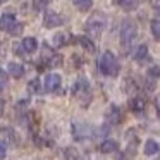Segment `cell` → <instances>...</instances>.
Wrapping results in <instances>:
<instances>
[{
	"instance_id": "f546056e",
	"label": "cell",
	"mask_w": 160,
	"mask_h": 160,
	"mask_svg": "<svg viewBox=\"0 0 160 160\" xmlns=\"http://www.w3.org/2000/svg\"><path fill=\"white\" fill-rule=\"evenodd\" d=\"M0 5H2V2H0Z\"/></svg>"
},
{
	"instance_id": "5bb4252c",
	"label": "cell",
	"mask_w": 160,
	"mask_h": 160,
	"mask_svg": "<svg viewBox=\"0 0 160 160\" xmlns=\"http://www.w3.org/2000/svg\"><path fill=\"white\" fill-rule=\"evenodd\" d=\"M117 148H119V143L114 141V139H105L100 145L102 153H114V152H117Z\"/></svg>"
},
{
	"instance_id": "ac0fdd59",
	"label": "cell",
	"mask_w": 160,
	"mask_h": 160,
	"mask_svg": "<svg viewBox=\"0 0 160 160\" xmlns=\"http://www.w3.org/2000/svg\"><path fill=\"white\" fill-rule=\"evenodd\" d=\"M72 5L76 9H79V11H90L91 7H93V2H91V0H74L72 2Z\"/></svg>"
},
{
	"instance_id": "30bf717a",
	"label": "cell",
	"mask_w": 160,
	"mask_h": 160,
	"mask_svg": "<svg viewBox=\"0 0 160 160\" xmlns=\"http://www.w3.org/2000/svg\"><path fill=\"white\" fill-rule=\"evenodd\" d=\"M7 72L11 74L12 78H22L24 76V72H26V69H24V66L22 64H18V62H9L7 64Z\"/></svg>"
},
{
	"instance_id": "8992f818",
	"label": "cell",
	"mask_w": 160,
	"mask_h": 160,
	"mask_svg": "<svg viewBox=\"0 0 160 160\" xmlns=\"http://www.w3.org/2000/svg\"><path fill=\"white\" fill-rule=\"evenodd\" d=\"M18 19H16V16L12 14V12H4V14L0 16V29L2 31H7L11 33L12 29L16 28V24H18Z\"/></svg>"
},
{
	"instance_id": "6da1fadb",
	"label": "cell",
	"mask_w": 160,
	"mask_h": 160,
	"mask_svg": "<svg viewBox=\"0 0 160 160\" xmlns=\"http://www.w3.org/2000/svg\"><path fill=\"white\" fill-rule=\"evenodd\" d=\"M105 26H107V16H105L103 12L97 11L86 19L84 31H86L88 38H100L103 29H105Z\"/></svg>"
},
{
	"instance_id": "ffe728a7",
	"label": "cell",
	"mask_w": 160,
	"mask_h": 160,
	"mask_svg": "<svg viewBox=\"0 0 160 160\" xmlns=\"http://www.w3.org/2000/svg\"><path fill=\"white\" fill-rule=\"evenodd\" d=\"M146 55H148V47H146V45H139L138 48L134 50V53H132V59H134V60H143Z\"/></svg>"
},
{
	"instance_id": "7a4b0ae2",
	"label": "cell",
	"mask_w": 160,
	"mask_h": 160,
	"mask_svg": "<svg viewBox=\"0 0 160 160\" xmlns=\"http://www.w3.org/2000/svg\"><path fill=\"white\" fill-rule=\"evenodd\" d=\"M98 71H100L103 76H110V78H114L119 74V62H117V59H115V55L112 52L105 50L100 55V59H98Z\"/></svg>"
},
{
	"instance_id": "f1b7e54d",
	"label": "cell",
	"mask_w": 160,
	"mask_h": 160,
	"mask_svg": "<svg viewBox=\"0 0 160 160\" xmlns=\"http://www.w3.org/2000/svg\"><path fill=\"white\" fill-rule=\"evenodd\" d=\"M153 7H155V14H157V16H160V5H158V4H155Z\"/></svg>"
},
{
	"instance_id": "7c38bea8",
	"label": "cell",
	"mask_w": 160,
	"mask_h": 160,
	"mask_svg": "<svg viewBox=\"0 0 160 160\" xmlns=\"http://www.w3.org/2000/svg\"><path fill=\"white\" fill-rule=\"evenodd\" d=\"M22 50H24V53H35L36 50H38V42H36L35 36H26L24 40H22Z\"/></svg>"
},
{
	"instance_id": "d6986e66",
	"label": "cell",
	"mask_w": 160,
	"mask_h": 160,
	"mask_svg": "<svg viewBox=\"0 0 160 160\" xmlns=\"http://www.w3.org/2000/svg\"><path fill=\"white\" fill-rule=\"evenodd\" d=\"M117 5L121 9H124V11H134L136 7H138V2H136V0H119L117 2Z\"/></svg>"
},
{
	"instance_id": "d4e9b609",
	"label": "cell",
	"mask_w": 160,
	"mask_h": 160,
	"mask_svg": "<svg viewBox=\"0 0 160 160\" xmlns=\"http://www.w3.org/2000/svg\"><path fill=\"white\" fill-rule=\"evenodd\" d=\"M5 86H7V72L0 69V91L4 90Z\"/></svg>"
},
{
	"instance_id": "44dd1931",
	"label": "cell",
	"mask_w": 160,
	"mask_h": 160,
	"mask_svg": "<svg viewBox=\"0 0 160 160\" xmlns=\"http://www.w3.org/2000/svg\"><path fill=\"white\" fill-rule=\"evenodd\" d=\"M157 78H160V67L152 66L148 71H146V79H150V81H152V84H153Z\"/></svg>"
},
{
	"instance_id": "52a82bcc",
	"label": "cell",
	"mask_w": 160,
	"mask_h": 160,
	"mask_svg": "<svg viewBox=\"0 0 160 160\" xmlns=\"http://www.w3.org/2000/svg\"><path fill=\"white\" fill-rule=\"evenodd\" d=\"M45 91H48V93H53V91H57L60 88V84H62V78L59 76V74L55 72H50L45 76Z\"/></svg>"
},
{
	"instance_id": "4316f807",
	"label": "cell",
	"mask_w": 160,
	"mask_h": 160,
	"mask_svg": "<svg viewBox=\"0 0 160 160\" xmlns=\"http://www.w3.org/2000/svg\"><path fill=\"white\" fill-rule=\"evenodd\" d=\"M155 110H157V115H158V121H160V95L155 97Z\"/></svg>"
},
{
	"instance_id": "603a6c76",
	"label": "cell",
	"mask_w": 160,
	"mask_h": 160,
	"mask_svg": "<svg viewBox=\"0 0 160 160\" xmlns=\"http://www.w3.org/2000/svg\"><path fill=\"white\" fill-rule=\"evenodd\" d=\"M150 28H152V35L155 36V40H160V19H153Z\"/></svg>"
},
{
	"instance_id": "5b68a950",
	"label": "cell",
	"mask_w": 160,
	"mask_h": 160,
	"mask_svg": "<svg viewBox=\"0 0 160 160\" xmlns=\"http://www.w3.org/2000/svg\"><path fill=\"white\" fill-rule=\"evenodd\" d=\"M64 22V19L60 18L59 14H57L55 11H47L45 16H43V26H45L47 29H52V28H57V26H60Z\"/></svg>"
},
{
	"instance_id": "ba28073f",
	"label": "cell",
	"mask_w": 160,
	"mask_h": 160,
	"mask_svg": "<svg viewBox=\"0 0 160 160\" xmlns=\"http://www.w3.org/2000/svg\"><path fill=\"white\" fill-rule=\"evenodd\" d=\"M72 136L76 139L91 138V128L86 124H72Z\"/></svg>"
},
{
	"instance_id": "7402d4cb",
	"label": "cell",
	"mask_w": 160,
	"mask_h": 160,
	"mask_svg": "<svg viewBox=\"0 0 160 160\" xmlns=\"http://www.w3.org/2000/svg\"><path fill=\"white\" fill-rule=\"evenodd\" d=\"M28 91L31 95L40 93V79H38V78H33V79L28 83Z\"/></svg>"
},
{
	"instance_id": "e0dca14e",
	"label": "cell",
	"mask_w": 160,
	"mask_h": 160,
	"mask_svg": "<svg viewBox=\"0 0 160 160\" xmlns=\"http://www.w3.org/2000/svg\"><path fill=\"white\" fill-rule=\"evenodd\" d=\"M67 42H69V35L67 33H55L52 38V43L55 47H64Z\"/></svg>"
},
{
	"instance_id": "9a60e30c",
	"label": "cell",
	"mask_w": 160,
	"mask_h": 160,
	"mask_svg": "<svg viewBox=\"0 0 160 160\" xmlns=\"http://www.w3.org/2000/svg\"><path fill=\"white\" fill-rule=\"evenodd\" d=\"M76 42L79 43V45L83 47L84 50H86V52H90V53H95V50H97L95 43L91 42V38H88V36H78Z\"/></svg>"
},
{
	"instance_id": "2e32d148",
	"label": "cell",
	"mask_w": 160,
	"mask_h": 160,
	"mask_svg": "<svg viewBox=\"0 0 160 160\" xmlns=\"http://www.w3.org/2000/svg\"><path fill=\"white\" fill-rule=\"evenodd\" d=\"M64 157H66V160H83V155H81V153L78 152V148H74V146H67V148L64 150Z\"/></svg>"
},
{
	"instance_id": "cb8c5ba5",
	"label": "cell",
	"mask_w": 160,
	"mask_h": 160,
	"mask_svg": "<svg viewBox=\"0 0 160 160\" xmlns=\"http://www.w3.org/2000/svg\"><path fill=\"white\" fill-rule=\"evenodd\" d=\"M31 7H33V11H35V12H40V11H43V9L48 7V2H47V0H42V2H33Z\"/></svg>"
},
{
	"instance_id": "277c9868",
	"label": "cell",
	"mask_w": 160,
	"mask_h": 160,
	"mask_svg": "<svg viewBox=\"0 0 160 160\" xmlns=\"http://www.w3.org/2000/svg\"><path fill=\"white\" fill-rule=\"evenodd\" d=\"M72 93L74 97H78L83 103V107H88L91 100V91H90V83L86 81V78H78V81L72 86Z\"/></svg>"
},
{
	"instance_id": "4fadbf2b",
	"label": "cell",
	"mask_w": 160,
	"mask_h": 160,
	"mask_svg": "<svg viewBox=\"0 0 160 160\" xmlns=\"http://www.w3.org/2000/svg\"><path fill=\"white\" fill-rule=\"evenodd\" d=\"M160 152V145L155 141V139H146L145 146H143V153H145L146 157L150 155H157V153Z\"/></svg>"
},
{
	"instance_id": "3957f363",
	"label": "cell",
	"mask_w": 160,
	"mask_h": 160,
	"mask_svg": "<svg viewBox=\"0 0 160 160\" xmlns=\"http://www.w3.org/2000/svg\"><path fill=\"white\" fill-rule=\"evenodd\" d=\"M119 36H121L122 48L128 50L129 47L132 45V42L136 40V36H138V26H136V22L131 21V19H126V21L122 22V26H121V33H119Z\"/></svg>"
},
{
	"instance_id": "83f0119b",
	"label": "cell",
	"mask_w": 160,
	"mask_h": 160,
	"mask_svg": "<svg viewBox=\"0 0 160 160\" xmlns=\"http://www.w3.org/2000/svg\"><path fill=\"white\" fill-rule=\"evenodd\" d=\"M4 108H5V102L0 98V117H2V114H4Z\"/></svg>"
},
{
	"instance_id": "9c48e42d",
	"label": "cell",
	"mask_w": 160,
	"mask_h": 160,
	"mask_svg": "<svg viewBox=\"0 0 160 160\" xmlns=\"http://www.w3.org/2000/svg\"><path fill=\"white\" fill-rule=\"evenodd\" d=\"M105 117H107V121L110 122V124H119V122L122 121V112L117 105H110V107L107 108V112H105Z\"/></svg>"
},
{
	"instance_id": "8fae6325",
	"label": "cell",
	"mask_w": 160,
	"mask_h": 160,
	"mask_svg": "<svg viewBox=\"0 0 160 160\" xmlns=\"http://www.w3.org/2000/svg\"><path fill=\"white\" fill-rule=\"evenodd\" d=\"M145 100H143L141 97H134L129 100V108H131L132 114H143L145 112Z\"/></svg>"
},
{
	"instance_id": "484cf974",
	"label": "cell",
	"mask_w": 160,
	"mask_h": 160,
	"mask_svg": "<svg viewBox=\"0 0 160 160\" xmlns=\"http://www.w3.org/2000/svg\"><path fill=\"white\" fill-rule=\"evenodd\" d=\"M5 155H7V146L4 143H0V160H4Z\"/></svg>"
}]
</instances>
